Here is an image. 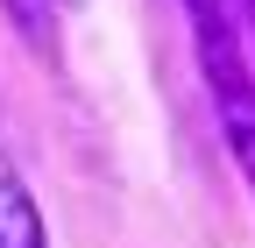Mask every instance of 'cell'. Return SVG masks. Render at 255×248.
I'll return each mask as SVG.
<instances>
[{
    "label": "cell",
    "instance_id": "1",
    "mask_svg": "<svg viewBox=\"0 0 255 248\" xmlns=\"http://www.w3.org/2000/svg\"><path fill=\"white\" fill-rule=\"evenodd\" d=\"M199 36V78H206V100L220 121V142L227 156L241 163L248 192H255V64H248V36L234 14H213V21H191Z\"/></svg>",
    "mask_w": 255,
    "mask_h": 248
},
{
    "label": "cell",
    "instance_id": "2",
    "mask_svg": "<svg viewBox=\"0 0 255 248\" xmlns=\"http://www.w3.org/2000/svg\"><path fill=\"white\" fill-rule=\"evenodd\" d=\"M0 248H50L43 241V213H36V192L21 184V170L0 156Z\"/></svg>",
    "mask_w": 255,
    "mask_h": 248
},
{
    "label": "cell",
    "instance_id": "3",
    "mask_svg": "<svg viewBox=\"0 0 255 248\" xmlns=\"http://www.w3.org/2000/svg\"><path fill=\"white\" fill-rule=\"evenodd\" d=\"M0 14H7V21H14V36H28L36 50H57L64 0H0Z\"/></svg>",
    "mask_w": 255,
    "mask_h": 248
},
{
    "label": "cell",
    "instance_id": "4",
    "mask_svg": "<svg viewBox=\"0 0 255 248\" xmlns=\"http://www.w3.org/2000/svg\"><path fill=\"white\" fill-rule=\"evenodd\" d=\"M184 14L191 21H213V14H234V7H227V0H184Z\"/></svg>",
    "mask_w": 255,
    "mask_h": 248
}]
</instances>
